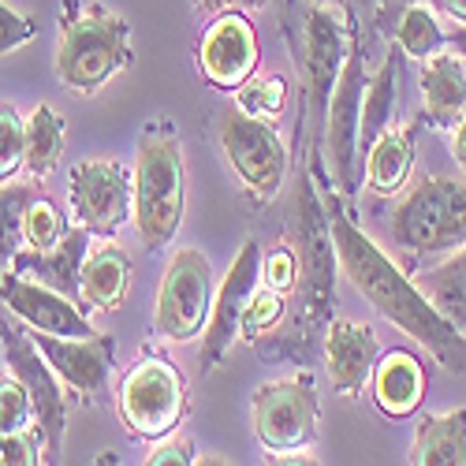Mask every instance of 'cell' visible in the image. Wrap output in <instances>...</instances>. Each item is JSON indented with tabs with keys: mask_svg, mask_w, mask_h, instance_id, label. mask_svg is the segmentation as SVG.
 I'll list each match as a JSON object with an SVG mask.
<instances>
[{
	"mask_svg": "<svg viewBox=\"0 0 466 466\" xmlns=\"http://www.w3.org/2000/svg\"><path fill=\"white\" fill-rule=\"evenodd\" d=\"M34 202L30 187H5L0 183V277L12 268L19 247H23V217Z\"/></svg>",
	"mask_w": 466,
	"mask_h": 466,
	"instance_id": "obj_28",
	"label": "cell"
},
{
	"mask_svg": "<svg viewBox=\"0 0 466 466\" xmlns=\"http://www.w3.org/2000/svg\"><path fill=\"white\" fill-rule=\"evenodd\" d=\"M34 462H46L37 425L23 433H0V466H34Z\"/></svg>",
	"mask_w": 466,
	"mask_h": 466,
	"instance_id": "obj_34",
	"label": "cell"
},
{
	"mask_svg": "<svg viewBox=\"0 0 466 466\" xmlns=\"http://www.w3.org/2000/svg\"><path fill=\"white\" fill-rule=\"evenodd\" d=\"M23 165H26V120L12 105H0V183H8Z\"/></svg>",
	"mask_w": 466,
	"mask_h": 466,
	"instance_id": "obj_31",
	"label": "cell"
},
{
	"mask_svg": "<svg viewBox=\"0 0 466 466\" xmlns=\"http://www.w3.org/2000/svg\"><path fill=\"white\" fill-rule=\"evenodd\" d=\"M127 291H131V258L124 254V247L112 243V239L90 247V254L83 261V273H79L83 302L112 314V309L124 306Z\"/></svg>",
	"mask_w": 466,
	"mask_h": 466,
	"instance_id": "obj_20",
	"label": "cell"
},
{
	"mask_svg": "<svg viewBox=\"0 0 466 466\" xmlns=\"http://www.w3.org/2000/svg\"><path fill=\"white\" fill-rule=\"evenodd\" d=\"M448 42H451V46H455V49L466 56V26H455V34L448 37Z\"/></svg>",
	"mask_w": 466,
	"mask_h": 466,
	"instance_id": "obj_41",
	"label": "cell"
},
{
	"mask_svg": "<svg viewBox=\"0 0 466 466\" xmlns=\"http://www.w3.org/2000/svg\"><path fill=\"white\" fill-rule=\"evenodd\" d=\"M64 236H67V220L60 217V209L46 198H34L26 206V217H23V247L26 250H53Z\"/></svg>",
	"mask_w": 466,
	"mask_h": 466,
	"instance_id": "obj_29",
	"label": "cell"
},
{
	"mask_svg": "<svg viewBox=\"0 0 466 466\" xmlns=\"http://www.w3.org/2000/svg\"><path fill=\"white\" fill-rule=\"evenodd\" d=\"M388 231L400 250H410L418 258H441L466 247V179H418L396 202Z\"/></svg>",
	"mask_w": 466,
	"mask_h": 466,
	"instance_id": "obj_4",
	"label": "cell"
},
{
	"mask_svg": "<svg viewBox=\"0 0 466 466\" xmlns=\"http://www.w3.org/2000/svg\"><path fill=\"white\" fill-rule=\"evenodd\" d=\"M34 37V19L19 8H8L5 0H0V56H8L12 49L26 46Z\"/></svg>",
	"mask_w": 466,
	"mask_h": 466,
	"instance_id": "obj_36",
	"label": "cell"
},
{
	"mask_svg": "<svg viewBox=\"0 0 466 466\" xmlns=\"http://www.w3.org/2000/svg\"><path fill=\"white\" fill-rule=\"evenodd\" d=\"M0 299H5V306L30 332H42V336H94L97 332L94 321L64 291L42 280L19 277L15 268H8L0 277Z\"/></svg>",
	"mask_w": 466,
	"mask_h": 466,
	"instance_id": "obj_14",
	"label": "cell"
},
{
	"mask_svg": "<svg viewBox=\"0 0 466 466\" xmlns=\"http://www.w3.org/2000/svg\"><path fill=\"white\" fill-rule=\"evenodd\" d=\"M90 254V231L83 224L67 228V236L53 247V250H19L12 268L19 277L30 280H42L56 291H79V273H83V261Z\"/></svg>",
	"mask_w": 466,
	"mask_h": 466,
	"instance_id": "obj_19",
	"label": "cell"
},
{
	"mask_svg": "<svg viewBox=\"0 0 466 466\" xmlns=\"http://www.w3.org/2000/svg\"><path fill=\"white\" fill-rule=\"evenodd\" d=\"M430 8L448 15L455 26H466V0H430Z\"/></svg>",
	"mask_w": 466,
	"mask_h": 466,
	"instance_id": "obj_39",
	"label": "cell"
},
{
	"mask_svg": "<svg viewBox=\"0 0 466 466\" xmlns=\"http://www.w3.org/2000/svg\"><path fill=\"white\" fill-rule=\"evenodd\" d=\"M451 157L459 168H466V112H462V120L451 127Z\"/></svg>",
	"mask_w": 466,
	"mask_h": 466,
	"instance_id": "obj_40",
	"label": "cell"
},
{
	"mask_svg": "<svg viewBox=\"0 0 466 466\" xmlns=\"http://www.w3.org/2000/svg\"><path fill=\"white\" fill-rule=\"evenodd\" d=\"M332 243L351 284L384 321H392L400 332L418 339L448 373H466V332L441 314L433 299L421 291V284H414L351 220H332Z\"/></svg>",
	"mask_w": 466,
	"mask_h": 466,
	"instance_id": "obj_1",
	"label": "cell"
},
{
	"mask_svg": "<svg viewBox=\"0 0 466 466\" xmlns=\"http://www.w3.org/2000/svg\"><path fill=\"white\" fill-rule=\"evenodd\" d=\"M254 433L258 441L280 455V451H306L318 437L321 403L309 388V377L268 380L254 392Z\"/></svg>",
	"mask_w": 466,
	"mask_h": 466,
	"instance_id": "obj_9",
	"label": "cell"
},
{
	"mask_svg": "<svg viewBox=\"0 0 466 466\" xmlns=\"http://www.w3.org/2000/svg\"><path fill=\"white\" fill-rule=\"evenodd\" d=\"M213 265L202 250H179L157 291V306H153V329L168 343H187L202 336L209 309H213Z\"/></svg>",
	"mask_w": 466,
	"mask_h": 466,
	"instance_id": "obj_6",
	"label": "cell"
},
{
	"mask_svg": "<svg viewBox=\"0 0 466 466\" xmlns=\"http://www.w3.org/2000/svg\"><path fill=\"white\" fill-rule=\"evenodd\" d=\"M64 142H67V124L64 116L49 105H37L30 116H26V172L34 179H42L56 168L60 153H64Z\"/></svg>",
	"mask_w": 466,
	"mask_h": 466,
	"instance_id": "obj_25",
	"label": "cell"
},
{
	"mask_svg": "<svg viewBox=\"0 0 466 466\" xmlns=\"http://www.w3.org/2000/svg\"><path fill=\"white\" fill-rule=\"evenodd\" d=\"M396 42L410 60H430L448 46V34H444V26H441V19L433 15L430 5H414L400 19Z\"/></svg>",
	"mask_w": 466,
	"mask_h": 466,
	"instance_id": "obj_26",
	"label": "cell"
},
{
	"mask_svg": "<svg viewBox=\"0 0 466 466\" xmlns=\"http://www.w3.org/2000/svg\"><path fill=\"white\" fill-rule=\"evenodd\" d=\"M414 168V127H384L366 146V183L373 194H396Z\"/></svg>",
	"mask_w": 466,
	"mask_h": 466,
	"instance_id": "obj_22",
	"label": "cell"
},
{
	"mask_svg": "<svg viewBox=\"0 0 466 466\" xmlns=\"http://www.w3.org/2000/svg\"><path fill=\"white\" fill-rule=\"evenodd\" d=\"M220 146H224L231 172L250 190V198L261 206L273 202L284 187V176H288V149H284L280 135L273 131V124L236 108L224 116Z\"/></svg>",
	"mask_w": 466,
	"mask_h": 466,
	"instance_id": "obj_7",
	"label": "cell"
},
{
	"mask_svg": "<svg viewBox=\"0 0 466 466\" xmlns=\"http://www.w3.org/2000/svg\"><path fill=\"white\" fill-rule=\"evenodd\" d=\"M280 318H284V291H273V288L258 284V291L247 302V314H243V332L247 336H261V332L273 329Z\"/></svg>",
	"mask_w": 466,
	"mask_h": 466,
	"instance_id": "obj_33",
	"label": "cell"
},
{
	"mask_svg": "<svg viewBox=\"0 0 466 466\" xmlns=\"http://www.w3.org/2000/svg\"><path fill=\"white\" fill-rule=\"evenodd\" d=\"M265 0H194V8L202 15H224V12H254Z\"/></svg>",
	"mask_w": 466,
	"mask_h": 466,
	"instance_id": "obj_38",
	"label": "cell"
},
{
	"mask_svg": "<svg viewBox=\"0 0 466 466\" xmlns=\"http://www.w3.org/2000/svg\"><path fill=\"white\" fill-rule=\"evenodd\" d=\"M67 209L90 236L116 239L135 213V176L120 161H79L67 176Z\"/></svg>",
	"mask_w": 466,
	"mask_h": 466,
	"instance_id": "obj_8",
	"label": "cell"
},
{
	"mask_svg": "<svg viewBox=\"0 0 466 466\" xmlns=\"http://www.w3.org/2000/svg\"><path fill=\"white\" fill-rule=\"evenodd\" d=\"M261 258L265 254H261L258 239H243V247L236 250V261L228 265V277L220 280V288L213 295L209 321L202 329V351H198L202 373H213L228 359L231 343L239 339L247 302L261 284Z\"/></svg>",
	"mask_w": 466,
	"mask_h": 466,
	"instance_id": "obj_10",
	"label": "cell"
},
{
	"mask_svg": "<svg viewBox=\"0 0 466 466\" xmlns=\"http://www.w3.org/2000/svg\"><path fill=\"white\" fill-rule=\"evenodd\" d=\"M131 64V26L120 12L90 5L67 15L56 49V75L71 94H97Z\"/></svg>",
	"mask_w": 466,
	"mask_h": 466,
	"instance_id": "obj_3",
	"label": "cell"
},
{
	"mask_svg": "<svg viewBox=\"0 0 466 466\" xmlns=\"http://www.w3.org/2000/svg\"><path fill=\"white\" fill-rule=\"evenodd\" d=\"M187 414V384L168 359H142L120 380V418L135 441H161Z\"/></svg>",
	"mask_w": 466,
	"mask_h": 466,
	"instance_id": "obj_5",
	"label": "cell"
},
{
	"mask_svg": "<svg viewBox=\"0 0 466 466\" xmlns=\"http://www.w3.org/2000/svg\"><path fill=\"white\" fill-rule=\"evenodd\" d=\"M5 359L12 377L23 380V388L30 392L34 403V421L37 433H42V448L46 459L56 462L64 451V425H67V400H64V380L56 377V370L46 362V355L37 351L34 336L23 332H5Z\"/></svg>",
	"mask_w": 466,
	"mask_h": 466,
	"instance_id": "obj_11",
	"label": "cell"
},
{
	"mask_svg": "<svg viewBox=\"0 0 466 466\" xmlns=\"http://www.w3.org/2000/svg\"><path fill=\"white\" fill-rule=\"evenodd\" d=\"M359 127H362V60L359 53H351L325 105V146H329V165L339 187H351Z\"/></svg>",
	"mask_w": 466,
	"mask_h": 466,
	"instance_id": "obj_16",
	"label": "cell"
},
{
	"mask_svg": "<svg viewBox=\"0 0 466 466\" xmlns=\"http://www.w3.org/2000/svg\"><path fill=\"white\" fill-rule=\"evenodd\" d=\"M261 64L258 30L243 12L213 15L209 30L198 42V71L217 90H239Z\"/></svg>",
	"mask_w": 466,
	"mask_h": 466,
	"instance_id": "obj_12",
	"label": "cell"
},
{
	"mask_svg": "<svg viewBox=\"0 0 466 466\" xmlns=\"http://www.w3.org/2000/svg\"><path fill=\"white\" fill-rule=\"evenodd\" d=\"M421 291L433 299L441 314L466 332V247L444 254L433 268L421 273Z\"/></svg>",
	"mask_w": 466,
	"mask_h": 466,
	"instance_id": "obj_24",
	"label": "cell"
},
{
	"mask_svg": "<svg viewBox=\"0 0 466 466\" xmlns=\"http://www.w3.org/2000/svg\"><path fill=\"white\" fill-rule=\"evenodd\" d=\"M306 64H309V97L318 108L329 105V94L339 79L343 64L355 53V30H351V15H347L332 0H321L309 12L306 23Z\"/></svg>",
	"mask_w": 466,
	"mask_h": 466,
	"instance_id": "obj_15",
	"label": "cell"
},
{
	"mask_svg": "<svg viewBox=\"0 0 466 466\" xmlns=\"http://www.w3.org/2000/svg\"><path fill=\"white\" fill-rule=\"evenodd\" d=\"M392 108H396V56H388L384 67L377 71V79L362 94V127H359V138L366 146L388 127V120H392Z\"/></svg>",
	"mask_w": 466,
	"mask_h": 466,
	"instance_id": "obj_27",
	"label": "cell"
},
{
	"mask_svg": "<svg viewBox=\"0 0 466 466\" xmlns=\"http://www.w3.org/2000/svg\"><path fill=\"white\" fill-rule=\"evenodd\" d=\"M295 254L291 247H277L261 258V284L273 288V291H291L295 288Z\"/></svg>",
	"mask_w": 466,
	"mask_h": 466,
	"instance_id": "obj_35",
	"label": "cell"
},
{
	"mask_svg": "<svg viewBox=\"0 0 466 466\" xmlns=\"http://www.w3.org/2000/svg\"><path fill=\"white\" fill-rule=\"evenodd\" d=\"M194 462H198V455L183 437H161L146 459V466H194Z\"/></svg>",
	"mask_w": 466,
	"mask_h": 466,
	"instance_id": "obj_37",
	"label": "cell"
},
{
	"mask_svg": "<svg viewBox=\"0 0 466 466\" xmlns=\"http://www.w3.org/2000/svg\"><path fill=\"white\" fill-rule=\"evenodd\" d=\"M414 466H466V407L444 410V414H425L418 421Z\"/></svg>",
	"mask_w": 466,
	"mask_h": 466,
	"instance_id": "obj_23",
	"label": "cell"
},
{
	"mask_svg": "<svg viewBox=\"0 0 466 466\" xmlns=\"http://www.w3.org/2000/svg\"><path fill=\"white\" fill-rule=\"evenodd\" d=\"M421 105H425V120L441 131H451L462 112H466V64L455 53H437L430 60H421Z\"/></svg>",
	"mask_w": 466,
	"mask_h": 466,
	"instance_id": "obj_18",
	"label": "cell"
},
{
	"mask_svg": "<svg viewBox=\"0 0 466 466\" xmlns=\"http://www.w3.org/2000/svg\"><path fill=\"white\" fill-rule=\"evenodd\" d=\"M187 206V172L183 146L172 124H149L138 138L135 165V231L146 250H165L183 220Z\"/></svg>",
	"mask_w": 466,
	"mask_h": 466,
	"instance_id": "obj_2",
	"label": "cell"
},
{
	"mask_svg": "<svg viewBox=\"0 0 466 466\" xmlns=\"http://www.w3.org/2000/svg\"><path fill=\"white\" fill-rule=\"evenodd\" d=\"M239 108L261 120H273L288 108V83L280 75H261V79H247L239 86Z\"/></svg>",
	"mask_w": 466,
	"mask_h": 466,
	"instance_id": "obj_30",
	"label": "cell"
},
{
	"mask_svg": "<svg viewBox=\"0 0 466 466\" xmlns=\"http://www.w3.org/2000/svg\"><path fill=\"white\" fill-rule=\"evenodd\" d=\"M34 403L19 377H0V433L34 430Z\"/></svg>",
	"mask_w": 466,
	"mask_h": 466,
	"instance_id": "obj_32",
	"label": "cell"
},
{
	"mask_svg": "<svg viewBox=\"0 0 466 466\" xmlns=\"http://www.w3.org/2000/svg\"><path fill=\"white\" fill-rule=\"evenodd\" d=\"M373 403L388 418H407L425 400V370L410 351H388L373 366Z\"/></svg>",
	"mask_w": 466,
	"mask_h": 466,
	"instance_id": "obj_21",
	"label": "cell"
},
{
	"mask_svg": "<svg viewBox=\"0 0 466 466\" xmlns=\"http://www.w3.org/2000/svg\"><path fill=\"white\" fill-rule=\"evenodd\" d=\"M380 359V339L370 325L359 321H332L325 336V370L332 377V388L339 396H359L373 377V366Z\"/></svg>",
	"mask_w": 466,
	"mask_h": 466,
	"instance_id": "obj_17",
	"label": "cell"
},
{
	"mask_svg": "<svg viewBox=\"0 0 466 466\" xmlns=\"http://www.w3.org/2000/svg\"><path fill=\"white\" fill-rule=\"evenodd\" d=\"M37 351L46 355V362L56 370L64 388H71L83 403H94L105 396L112 359H116V343L112 336H42L34 332Z\"/></svg>",
	"mask_w": 466,
	"mask_h": 466,
	"instance_id": "obj_13",
	"label": "cell"
}]
</instances>
